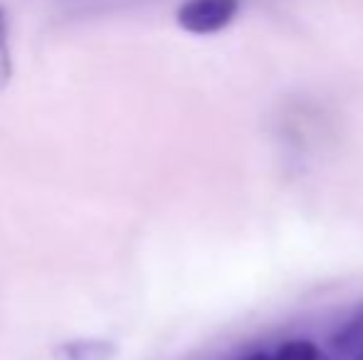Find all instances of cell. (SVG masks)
I'll list each match as a JSON object with an SVG mask.
<instances>
[{"label": "cell", "mask_w": 363, "mask_h": 360, "mask_svg": "<svg viewBox=\"0 0 363 360\" xmlns=\"http://www.w3.org/2000/svg\"><path fill=\"white\" fill-rule=\"evenodd\" d=\"M240 0H186L178 8L176 23L191 35H216L235 20Z\"/></svg>", "instance_id": "obj_1"}, {"label": "cell", "mask_w": 363, "mask_h": 360, "mask_svg": "<svg viewBox=\"0 0 363 360\" xmlns=\"http://www.w3.org/2000/svg\"><path fill=\"white\" fill-rule=\"evenodd\" d=\"M119 346L109 338H72L52 348V360H114Z\"/></svg>", "instance_id": "obj_2"}, {"label": "cell", "mask_w": 363, "mask_h": 360, "mask_svg": "<svg viewBox=\"0 0 363 360\" xmlns=\"http://www.w3.org/2000/svg\"><path fill=\"white\" fill-rule=\"evenodd\" d=\"M363 351V308L356 311L339 331L331 336V353L339 360H351Z\"/></svg>", "instance_id": "obj_3"}, {"label": "cell", "mask_w": 363, "mask_h": 360, "mask_svg": "<svg viewBox=\"0 0 363 360\" xmlns=\"http://www.w3.org/2000/svg\"><path fill=\"white\" fill-rule=\"evenodd\" d=\"M13 79V52H10V33H8V13L0 3V91Z\"/></svg>", "instance_id": "obj_4"}, {"label": "cell", "mask_w": 363, "mask_h": 360, "mask_svg": "<svg viewBox=\"0 0 363 360\" xmlns=\"http://www.w3.org/2000/svg\"><path fill=\"white\" fill-rule=\"evenodd\" d=\"M321 351L306 338H294L287 341L272 353V360H319Z\"/></svg>", "instance_id": "obj_5"}, {"label": "cell", "mask_w": 363, "mask_h": 360, "mask_svg": "<svg viewBox=\"0 0 363 360\" xmlns=\"http://www.w3.org/2000/svg\"><path fill=\"white\" fill-rule=\"evenodd\" d=\"M238 360H272V353L257 351V353H247V356H242V358H238Z\"/></svg>", "instance_id": "obj_6"}, {"label": "cell", "mask_w": 363, "mask_h": 360, "mask_svg": "<svg viewBox=\"0 0 363 360\" xmlns=\"http://www.w3.org/2000/svg\"><path fill=\"white\" fill-rule=\"evenodd\" d=\"M351 360H363V351L359 353V356H356V358H351Z\"/></svg>", "instance_id": "obj_7"}]
</instances>
